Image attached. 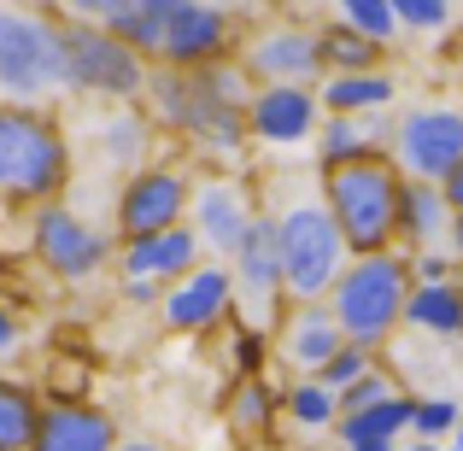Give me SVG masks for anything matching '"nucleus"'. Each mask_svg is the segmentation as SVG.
Listing matches in <instances>:
<instances>
[{
	"instance_id": "obj_35",
	"label": "nucleus",
	"mask_w": 463,
	"mask_h": 451,
	"mask_svg": "<svg viewBox=\"0 0 463 451\" xmlns=\"http://www.w3.org/2000/svg\"><path fill=\"white\" fill-rule=\"evenodd\" d=\"M393 18H399V35L417 30V35H434L452 23V0H393Z\"/></svg>"
},
{
	"instance_id": "obj_29",
	"label": "nucleus",
	"mask_w": 463,
	"mask_h": 451,
	"mask_svg": "<svg viewBox=\"0 0 463 451\" xmlns=\"http://www.w3.org/2000/svg\"><path fill=\"white\" fill-rule=\"evenodd\" d=\"M188 6V0H124V6L112 12V23H100V30H112L124 47H136L141 59H158V42H165V30H170V18Z\"/></svg>"
},
{
	"instance_id": "obj_45",
	"label": "nucleus",
	"mask_w": 463,
	"mask_h": 451,
	"mask_svg": "<svg viewBox=\"0 0 463 451\" xmlns=\"http://www.w3.org/2000/svg\"><path fill=\"white\" fill-rule=\"evenodd\" d=\"M446 451H463V417H458V428H452V440H446Z\"/></svg>"
},
{
	"instance_id": "obj_48",
	"label": "nucleus",
	"mask_w": 463,
	"mask_h": 451,
	"mask_svg": "<svg viewBox=\"0 0 463 451\" xmlns=\"http://www.w3.org/2000/svg\"><path fill=\"white\" fill-rule=\"evenodd\" d=\"M452 6H458V0H452Z\"/></svg>"
},
{
	"instance_id": "obj_47",
	"label": "nucleus",
	"mask_w": 463,
	"mask_h": 451,
	"mask_svg": "<svg viewBox=\"0 0 463 451\" xmlns=\"http://www.w3.org/2000/svg\"><path fill=\"white\" fill-rule=\"evenodd\" d=\"M306 6H335V0H306Z\"/></svg>"
},
{
	"instance_id": "obj_27",
	"label": "nucleus",
	"mask_w": 463,
	"mask_h": 451,
	"mask_svg": "<svg viewBox=\"0 0 463 451\" xmlns=\"http://www.w3.org/2000/svg\"><path fill=\"white\" fill-rule=\"evenodd\" d=\"M411 410H417V393H411V387H399V393L382 399V405L346 410V417L335 422V434H328V440H340V446H358V440H405V434H411Z\"/></svg>"
},
{
	"instance_id": "obj_1",
	"label": "nucleus",
	"mask_w": 463,
	"mask_h": 451,
	"mask_svg": "<svg viewBox=\"0 0 463 451\" xmlns=\"http://www.w3.org/2000/svg\"><path fill=\"white\" fill-rule=\"evenodd\" d=\"M247 94H252V82L235 59H217V65H200V70L153 65L141 106L158 124V136H176L188 153L241 158L252 147L247 141Z\"/></svg>"
},
{
	"instance_id": "obj_39",
	"label": "nucleus",
	"mask_w": 463,
	"mask_h": 451,
	"mask_svg": "<svg viewBox=\"0 0 463 451\" xmlns=\"http://www.w3.org/2000/svg\"><path fill=\"white\" fill-rule=\"evenodd\" d=\"M18 346H24V316L12 311L6 299H0V363H6V358H12Z\"/></svg>"
},
{
	"instance_id": "obj_7",
	"label": "nucleus",
	"mask_w": 463,
	"mask_h": 451,
	"mask_svg": "<svg viewBox=\"0 0 463 451\" xmlns=\"http://www.w3.org/2000/svg\"><path fill=\"white\" fill-rule=\"evenodd\" d=\"M59 42H65V94L106 106H141L153 65L136 47H124L100 23H59Z\"/></svg>"
},
{
	"instance_id": "obj_40",
	"label": "nucleus",
	"mask_w": 463,
	"mask_h": 451,
	"mask_svg": "<svg viewBox=\"0 0 463 451\" xmlns=\"http://www.w3.org/2000/svg\"><path fill=\"white\" fill-rule=\"evenodd\" d=\"M440 200H446V211H452V217H463V158L440 176Z\"/></svg>"
},
{
	"instance_id": "obj_13",
	"label": "nucleus",
	"mask_w": 463,
	"mask_h": 451,
	"mask_svg": "<svg viewBox=\"0 0 463 451\" xmlns=\"http://www.w3.org/2000/svg\"><path fill=\"white\" fill-rule=\"evenodd\" d=\"M252 211V182L247 176H229V170H212V176H194V193H188V229L200 235V252L223 264L235 252V240L247 235Z\"/></svg>"
},
{
	"instance_id": "obj_41",
	"label": "nucleus",
	"mask_w": 463,
	"mask_h": 451,
	"mask_svg": "<svg viewBox=\"0 0 463 451\" xmlns=\"http://www.w3.org/2000/svg\"><path fill=\"white\" fill-rule=\"evenodd\" d=\"M118 294H124L129 305H153V311H158V299H165V287H158V282H118Z\"/></svg>"
},
{
	"instance_id": "obj_5",
	"label": "nucleus",
	"mask_w": 463,
	"mask_h": 451,
	"mask_svg": "<svg viewBox=\"0 0 463 451\" xmlns=\"http://www.w3.org/2000/svg\"><path fill=\"white\" fill-rule=\"evenodd\" d=\"M317 193H323V205H328L352 258L393 247V200H399L393 158H352V164L317 170Z\"/></svg>"
},
{
	"instance_id": "obj_24",
	"label": "nucleus",
	"mask_w": 463,
	"mask_h": 451,
	"mask_svg": "<svg viewBox=\"0 0 463 451\" xmlns=\"http://www.w3.org/2000/svg\"><path fill=\"white\" fill-rule=\"evenodd\" d=\"M317 65L323 77H352V70H387V47L370 42L364 30H352L346 18L317 23Z\"/></svg>"
},
{
	"instance_id": "obj_18",
	"label": "nucleus",
	"mask_w": 463,
	"mask_h": 451,
	"mask_svg": "<svg viewBox=\"0 0 463 451\" xmlns=\"http://www.w3.org/2000/svg\"><path fill=\"white\" fill-rule=\"evenodd\" d=\"M200 258H205V252H200V235H194L188 223L158 229V235L118 240V247H112V270H118V282H158V287H170L176 276H188Z\"/></svg>"
},
{
	"instance_id": "obj_42",
	"label": "nucleus",
	"mask_w": 463,
	"mask_h": 451,
	"mask_svg": "<svg viewBox=\"0 0 463 451\" xmlns=\"http://www.w3.org/2000/svg\"><path fill=\"white\" fill-rule=\"evenodd\" d=\"M112 451H165L158 440H147V434H124V440H118Z\"/></svg>"
},
{
	"instance_id": "obj_17",
	"label": "nucleus",
	"mask_w": 463,
	"mask_h": 451,
	"mask_svg": "<svg viewBox=\"0 0 463 451\" xmlns=\"http://www.w3.org/2000/svg\"><path fill=\"white\" fill-rule=\"evenodd\" d=\"M124 440L118 417L94 399H42L30 451H112Z\"/></svg>"
},
{
	"instance_id": "obj_36",
	"label": "nucleus",
	"mask_w": 463,
	"mask_h": 451,
	"mask_svg": "<svg viewBox=\"0 0 463 451\" xmlns=\"http://www.w3.org/2000/svg\"><path fill=\"white\" fill-rule=\"evenodd\" d=\"M375 358H382V352H370V346H352V340H346V346H340L335 358H328L323 370H317V381H323V387H335V393H340V387H352V381H358V375L370 370Z\"/></svg>"
},
{
	"instance_id": "obj_4",
	"label": "nucleus",
	"mask_w": 463,
	"mask_h": 451,
	"mask_svg": "<svg viewBox=\"0 0 463 451\" xmlns=\"http://www.w3.org/2000/svg\"><path fill=\"white\" fill-rule=\"evenodd\" d=\"M276 217V252H282V294L288 305H306V299H328L335 276L346 270V240H340L335 217H328L323 193H317V176L306 193L282 205H264Z\"/></svg>"
},
{
	"instance_id": "obj_30",
	"label": "nucleus",
	"mask_w": 463,
	"mask_h": 451,
	"mask_svg": "<svg viewBox=\"0 0 463 451\" xmlns=\"http://www.w3.org/2000/svg\"><path fill=\"white\" fill-rule=\"evenodd\" d=\"M35 417H42V387L0 375V451H30Z\"/></svg>"
},
{
	"instance_id": "obj_8",
	"label": "nucleus",
	"mask_w": 463,
	"mask_h": 451,
	"mask_svg": "<svg viewBox=\"0 0 463 451\" xmlns=\"http://www.w3.org/2000/svg\"><path fill=\"white\" fill-rule=\"evenodd\" d=\"M112 247L118 235H106V229H94L89 217H77L65 200H47L30 211V258L42 264L53 282H94L100 270H112Z\"/></svg>"
},
{
	"instance_id": "obj_21",
	"label": "nucleus",
	"mask_w": 463,
	"mask_h": 451,
	"mask_svg": "<svg viewBox=\"0 0 463 451\" xmlns=\"http://www.w3.org/2000/svg\"><path fill=\"white\" fill-rule=\"evenodd\" d=\"M223 422L241 446H270L282 434V387L270 375H235L223 393Z\"/></svg>"
},
{
	"instance_id": "obj_11",
	"label": "nucleus",
	"mask_w": 463,
	"mask_h": 451,
	"mask_svg": "<svg viewBox=\"0 0 463 451\" xmlns=\"http://www.w3.org/2000/svg\"><path fill=\"white\" fill-rule=\"evenodd\" d=\"M399 176H417V182H440L446 170L463 158V106L452 100H422L399 117L393 129V153Z\"/></svg>"
},
{
	"instance_id": "obj_23",
	"label": "nucleus",
	"mask_w": 463,
	"mask_h": 451,
	"mask_svg": "<svg viewBox=\"0 0 463 451\" xmlns=\"http://www.w3.org/2000/svg\"><path fill=\"white\" fill-rule=\"evenodd\" d=\"M94 141H100V158L112 176H129V170L153 164V147H158V124L147 117V106H112V112L100 117V129H94Z\"/></svg>"
},
{
	"instance_id": "obj_3",
	"label": "nucleus",
	"mask_w": 463,
	"mask_h": 451,
	"mask_svg": "<svg viewBox=\"0 0 463 451\" xmlns=\"http://www.w3.org/2000/svg\"><path fill=\"white\" fill-rule=\"evenodd\" d=\"M405 294H411V258L399 247L387 252H364V258H346V270L328 287V311H335L340 334L352 346L387 352V340L399 334V316H405Z\"/></svg>"
},
{
	"instance_id": "obj_31",
	"label": "nucleus",
	"mask_w": 463,
	"mask_h": 451,
	"mask_svg": "<svg viewBox=\"0 0 463 451\" xmlns=\"http://www.w3.org/2000/svg\"><path fill=\"white\" fill-rule=\"evenodd\" d=\"M270 358H276L270 328L247 323V316H229V363H235V375H264Z\"/></svg>"
},
{
	"instance_id": "obj_32",
	"label": "nucleus",
	"mask_w": 463,
	"mask_h": 451,
	"mask_svg": "<svg viewBox=\"0 0 463 451\" xmlns=\"http://www.w3.org/2000/svg\"><path fill=\"white\" fill-rule=\"evenodd\" d=\"M458 417H463V399L452 393H417V410H411V440H452V428H458Z\"/></svg>"
},
{
	"instance_id": "obj_28",
	"label": "nucleus",
	"mask_w": 463,
	"mask_h": 451,
	"mask_svg": "<svg viewBox=\"0 0 463 451\" xmlns=\"http://www.w3.org/2000/svg\"><path fill=\"white\" fill-rule=\"evenodd\" d=\"M340 422L335 387H323L317 375H294V387H282V428L306 434V440H328Z\"/></svg>"
},
{
	"instance_id": "obj_10",
	"label": "nucleus",
	"mask_w": 463,
	"mask_h": 451,
	"mask_svg": "<svg viewBox=\"0 0 463 451\" xmlns=\"http://www.w3.org/2000/svg\"><path fill=\"white\" fill-rule=\"evenodd\" d=\"M229 282H235V311H247V323L259 328H276L288 311V294H282V252H276V217L252 211L247 235L235 240V252L223 258Z\"/></svg>"
},
{
	"instance_id": "obj_2",
	"label": "nucleus",
	"mask_w": 463,
	"mask_h": 451,
	"mask_svg": "<svg viewBox=\"0 0 463 451\" xmlns=\"http://www.w3.org/2000/svg\"><path fill=\"white\" fill-rule=\"evenodd\" d=\"M71 176H77V158L53 106L0 100V200L35 211L47 200H65Z\"/></svg>"
},
{
	"instance_id": "obj_34",
	"label": "nucleus",
	"mask_w": 463,
	"mask_h": 451,
	"mask_svg": "<svg viewBox=\"0 0 463 451\" xmlns=\"http://www.w3.org/2000/svg\"><path fill=\"white\" fill-rule=\"evenodd\" d=\"M335 6H340V18H346L352 30H364V35H370V42L393 47V35H399L393 0H335Z\"/></svg>"
},
{
	"instance_id": "obj_9",
	"label": "nucleus",
	"mask_w": 463,
	"mask_h": 451,
	"mask_svg": "<svg viewBox=\"0 0 463 451\" xmlns=\"http://www.w3.org/2000/svg\"><path fill=\"white\" fill-rule=\"evenodd\" d=\"M188 193H194V170L176 164V158H153V164L118 176L112 235L136 240V235H158V229L188 223Z\"/></svg>"
},
{
	"instance_id": "obj_15",
	"label": "nucleus",
	"mask_w": 463,
	"mask_h": 451,
	"mask_svg": "<svg viewBox=\"0 0 463 451\" xmlns=\"http://www.w3.org/2000/svg\"><path fill=\"white\" fill-rule=\"evenodd\" d=\"M235 47H241V18L235 12H223L217 0H188V6L170 18L153 65L200 70V65H217V59H235Z\"/></svg>"
},
{
	"instance_id": "obj_16",
	"label": "nucleus",
	"mask_w": 463,
	"mask_h": 451,
	"mask_svg": "<svg viewBox=\"0 0 463 451\" xmlns=\"http://www.w3.org/2000/svg\"><path fill=\"white\" fill-rule=\"evenodd\" d=\"M229 316H235V282H229V270L217 258H200L158 299V323L170 334H217Z\"/></svg>"
},
{
	"instance_id": "obj_25",
	"label": "nucleus",
	"mask_w": 463,
	"mask_h": 451,
	"mask_svg": "<svg viewBox=\"0 0 463 451\" xmlns=\"http://www.w3.org/2000/svg\"><path fill=\"white\" fill-rule=\"evenodd\" d=\"M399 328H411V334H434V340H463V294L452 282H411Z\"/></svg>"
},
{
	"instance_id": "obj_6",
	"label": "nucleus",
	"mask_w": 463,
	"mask_h": 451,
	"mask_svg": "<svg viewBox=\"0 0 463 451\" xmlns=\"http://www.w3.org/2000/svg\"><path fill=\"white\" fill-rule=\"evenodd\" d=\"M0 94L18 106H53L65 94V42L53 12L0 0Z\"/></svg>"
},
{
	"instance_id": "obj_22",
	"label": "nucleus",
	"mask_w": 463,
	"mask_h": 451,
	"mask_svg": "<svg viewBox=\"0 0 463 451\" xmlns=\"http://www.w3.org/2000/svg\"><path fill=\"white\" fill-rule=\"evenodd\" d=\"M452 211L440 200V182H417L399 176V200H393V247L399 252H422V247H446Z\"/></svg>"
},
{
	"instance_id": "obj_33",
	"label": "nucleus",
	"mask_w": 463,
	"mask_h": 451,
	"mask_svg": "<svg viewBox=\"0 0 463 451\" xmlns=\"http://www.w3.org/2000/svg\"><path fill=\"white\" fill-rule=\"evenodd\" d=\"M399 387H405V381H399V370H393V363H382V358H375L370 370L358 375V381H352V387H340V393H335V399H340V417H346V410H364V405H382V399H393Z\"/></svg>"
},
{
	"instance_id": "obj_43",
	"label": "nucleus",
	"mask_w": 463,
	"mask_h": 451,
	"mask_svg": "<svg viewBox=\"0 0 463 451\" xmlns=\"http://www.w3.org/2000/svg\"><path fill=\"white\" fill-rule=\"evenodd\" d=\"M340 451H399V440H358V446H340Z\"/></svg>"
},
{
	"instance_id": "obj_38",
	"label": "nucleus",
	"mask_w": 463,
	"mask_h": 451,
	"mask_svg": "<svg viewBox=\"0 0 463 451\" xmlns=\"http://www.w3.org/2000/svg\"><path fill=\"white\" fill-rule=\"evenodd\" d=\"M59 6V23H112V12L124 0H53Z\"/></svg>"
},
{
	"instance_id": "obj_44",
	"label": "nucleus",
	"mask_w": 463,
	"mask_h": 451,
	"mask_svg": "<svg viewBox=\"0 0 463 451\" xmlns=\"http://www.w3.org/2000/svg\"><path fill=\"white\" fill-rule=\"evenodd\" d=\"M399 451H446L440 440H399Z\"/></svg>"
},
{
	"instance_id": "obj_26",
	"label": "nucleus",
	"mask_w": 463,
	"mask_h": 451,
	"mask_svg": "<svg viewBox=\"0 0 463 451\" xmlns=\"http://www.w3.org/2000/svg\"><path fill=\"white\" fill-rule=\"evenodd\" d=\"M399 100V82L393 70H352V77H323L317 82V106L340 117H358V112H387Z\"/></svg>"
},
{
	"instance_id": "obj_12",
	"label": "nucleus",
	"mask_w": 463,
	"mask_h": 451,
	"mask_svg": "<svg viewBox=\"0 0 463 451\" xmlns=\"http://www.w3.org/2000/svg\"><path fill=\"white\" fill-rule=\"evenodd\" d=\"M235 65L247 70V82H306L317 89L323 82V65H317V23L299 18H270L252 35H241Z\"/></svg>"
},
{
	"instance_id": "obj_46",
	"label": "nucleus",
	"mask_w": 463,
	"mask_h": 451,
	"mask_svg": "<svg viewBox=\"0 0 463 451\" xmlns=\"http://www.w3.org/2000/svg\"><path fill=\"white\" fill-rule=\"evenodd\" d=\"M452 287H458V294H463V264H458V276H452Z\"/></svg>"
},
{
	"instance_id": "obj_19",
	"label": "nucleus",
	"mask_w": 463,
	"mask_h": 451,
	"mask_svg": "<svg viewBox=\"0 0 463 451\" xmlns=\"http://www.w3.org/2000/svg\"><path fill=\"white\" fill-rule=\"evenodd\" d=\"M393 106L387 112H358V117H340V112H323L311 136V170H335V164H352V158H387L393 153Z\"/></svg>"
},
{
	"instance_id": "obj_14",
	"label": "nucleus",
	"mask_w": 463,
	"mask_h": 451,
	"mask_svg": "<svg viewBox=\"0 0 463 451\" xmlns=\"http://www.w3.org/2000/svg\"><path fill=\"white\" fill-rule=\"evenodd\" d=\"M317 124H323L317 89H306V82H252V94H247V141L252 147H270V153L311 147Z\"/></svg>"
},
{
	"instance_id": "obj_37",
	"label": "nucleus",
	"mask_w": 463,
	"mask_h": 451,
	"mask_svg": "<svg viewBox=\"0 0 463 451\" xmlns=\"http://www.w3.org/2000/svg\"><path fill=\"white\" fill-rule=\"evenodd\" d=\"M411 258V282H452L458 276V258L446 247H422V252H405Z\"/></svg>"
},
{
	"instance_id": "obj_20",
	"label": "nucleus",
	"mask_w": 463,
	"mask_h": 451,
	"mask_svg": "<svg viewBox=\"0 0 463 451\" xmlns=\"http://www.w3.org/2000/svg\"><path fill=\"white\" fill-rule=\"evenodd\" d=\"M270 340H276V358H282L294 375H317V370H323V363L335 358L340 346H346V334H340L335 311H328L323 299L288 305V311H282V323L270 328Z\"/></svg>"
}]
</instances>
